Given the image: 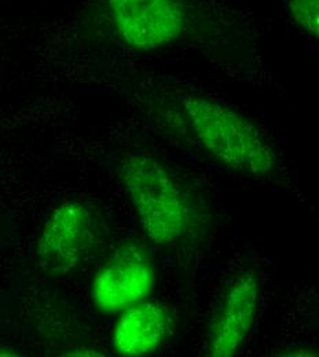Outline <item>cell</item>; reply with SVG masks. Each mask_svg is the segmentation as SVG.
Wrapping results in <instances>:
<instances>
[{
  "label": "cell",
  "instance_id": "8",
  "mask_svg": "<svg viewBox=\"0 0 319 357\" xmlns=\"http://www.w3.org/2000/svg\"><path fill=\"white\" fill-rule=\"evenodd\" d=\"M293 24L309 35L318 36L319 0H283Z\"/></svg>",
  "mask_w": 319,
  "mask_h": 357
},
{
  "label": "cell",
  "instance_id": "7",
  "mask_svg": "<svg viewBox=\"0 0 319 357\" xmlns=\"http://www.w3.org/2000/svg\"><path fill=\"white\" fill-rule=\"evenodd\" d=\"M174 319L158 301H142L126 308L114 324L112 344L117 355L146 356L158 351L170 338Z\"/></svg>",
  "mask_w": 319,
  "mask_h": 357
},
{
  "label": "cell",
  "instance_id": "5",
  "mask_svg": "<svg viewBox=\"0 0 319 357\" xmlns=\"http://www.w3.org/2000/svg\"><path fill=\"white\" fill-rule=\"evenodd\" d=\"M154 284L156 268L150 249L139 241H126L96 272L92 303L102 312L124 311L144 301Z\"/></svg>",
  "mask_w": 319,
  "mask_h": 357
},
{
  "label": "cell",
  "instance_id": "2",
  "mask_svg": "<svg viewBox=\"0 0 319 357\" xmlns=\"http://www.w3.org/2000/svg\"><path fill=\"white\" fill-rule=\"evenodd\" d=\"M182 117L195 143L228 169L263 178L278 157L267 137L239 112L202 95L183 96Z\"/></svg>",
  "mask_w": 319,
  "mask_h": 357
},
{
  "label": "cell",
  "instance_id": "3",
  "mask_svg": "<svg viewBox=\"0 0 319 357\" xmlns=\"http://www.w3.org/2000/svg\"><path fill=\"white\" fill-rule=\"evenodd\" d=\"M105 11L116 38L134 51L177 45L193 26L184 0H105Z\"/></svg>",
  "mask_w": 319,
  "mask_h": 357
},
{
  "label": "cell",
  "instance_id": "6",
  "mask_svg": "<svg viewBox=\"0 0 319 357\" xmlns=\"http://www.w3.org/2000/svg\"><path fill=\"white\" fill-rule=\"evenodd\" d=\"M96 241L98 227L91 211L79 201H65L48 216L36 257L47 272L69 275L86 263Z\"/></svg>",
  "mask_w": 319,
  "mask_h": 357
},
{
  "label": "cell",
  "instance_id": "1",
  "mask_svg": "<svg viewBox=\"0 0 319 357\" xmlns=\"http://www.w3.org/2000/svg\"><path fill=\"white\" fill-rule=\"evenodd\" d=\"M121 184L147 238L168 250L198 246L211 216L204 198L154 155L130 154L120 164Z\"/></svg>",
  "mask_w": 319,
  "mask_h": 357
},
{
  "label": "cell",
  "instance_id": "9",
  "mask_svg": "<svg viewBox=\"0 0 319 357\" xmlns=\"http://www.w3.org/2000/svg\"><path fill=\"white\" fill-rule=\"evenodd\" d=\"M0 356H17V354H13L11 351H7L0 347Z\"/></svg>",
  "mask_w": 319,
  "mask_h": 357
},
{
  "label": "cell",
  "instance_id": "4",
  "mask_svg": "<svg viewBox=\"0 0 319 357\" xmlns=\"http://www.w3.org/2000/svg\"><path fill=\"white\" fill-rule=\"evenodd\" d=\"M260 297L259 269L245 268L232 275L209 317L205 348L208 356H235L241 351L255 326Z\"/></svg>",
  "mask_w": 319,
  "mask_h": 357
}]
</instances>
